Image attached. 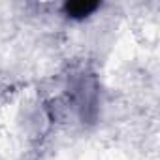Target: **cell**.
<instances>
[{"label":"cell","instance_id":"cell-1","mask_svg":"<svg viewBox=\"0 0 160 160\" xmlns=\"http://www.w3.org/2000/svg\"><path fill=\"white\" fill-rule=\"evenodd\" d=\"M98 2H91V0H73V2L64 4V13L72 19H83L91 15L94 10H98Z\"/></svg>","mask_w":160,"mask_h":160}]
</instances>
